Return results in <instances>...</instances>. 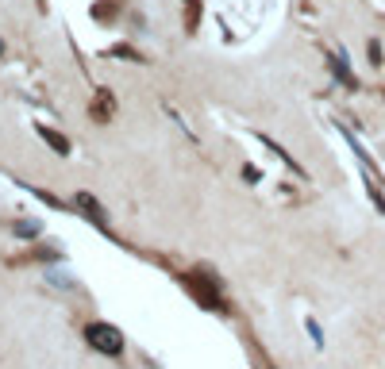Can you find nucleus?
Here are the masks:
<instances>
[{
	"label": "nucleus",
	"mask_w": 385,
	"mask_h": 369,
	"mask_svg": "<svg viewBox=\"0 0 385 369\" xmlns=\"http://www.w3.org/2000/svg\"><path fill=\"white\" fill-rule=\"evenodd\" d=\"M85 339L93 342L96 350H108V354H120V350H124L120 331H112V327H104V323H89L85 327Z\"/></svg>",
	"instance_id": "obj_1"
},
{
	"label": "nucleus",
	"mask_w": 385,
	"mask_h": 369,
	"mask_svg": "<svg viewBox=\"0 0 385 369\" xmlns=\"http://www.w3.org/2000/svg\"><path fill=\"white\" fill-rule=\"evenodd\" d=\"M189 285L196 289V297H201V300H204V304H208V308H220V297H216V292L208 289V281H204V277H189Z\"/></svg>",
	"instance_id": "obj_2"
},
{
	"label": "nucleus",
	"mask_w": 385,
	"mask_h": 369,
	"mask_svg": "<svg viewBox=\"0 0 385 369\" xmlns=\"http://www.w3.org/2000/svg\"><path fill=\"white\" fill-rule=\"evenodd\" d=\"M77 204L89 212V219H93V224H104V212L96 208V200H93V196H85V193H81V196H77Z\"/></svg>",
	"instance_id": "obj_3"
},
{
	"label": "nucleus",
	"mask_w": 385,
	"mask_h": 369,
	"mask_svg": "<svg viewBox=\"0 0 385 369\" xmlns=\"http://www.w3.org/2000/svg\"><path fill=\"white\" fill-rule=\"evenodd\" d=\"M43 138H46V143H51L58 154H70V143H65L62 135H54V131H46V127H43Z\"/></svg>",
	"instance_id": "obj_4"
}]
</instances>
